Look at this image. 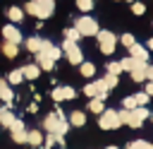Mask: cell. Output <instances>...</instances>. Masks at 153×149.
Instances as JSON below:
<instances>
[{
    "mask_svg": "<svg viewBox=\"0 0 153 149\" xmlns=\"http://www.w3.org/2000/svg\"><path fill=\"white\" fill-rule=\"evenodd\" d=\"M43 127H45L50 135H60V137H65V135H67V130H69V123H67L65 113L57 108L55 113H48V118L43 120Z\"/></svg>",
    "mask_w": 153,
    "mask_h": 149,
    "instance_id": "obj_1",
    "label": "cell"
},
{
    "mask_svg": "<svg viewBox=\"0 0 153 149\" xmlns=\"http://www.w3.org/2000/svg\"><path fill=\"white\" fill-rule=\"evenodd\" d=\"M96 38H98V48H100L103 55H112V53H115V48H117V36H115L110 29H98Z\"/></svg>",
    "mask_w": 153,
    "mask_h": 149,
    "instance_id": "obj_2",
    "label": "cell"
},
{
    "mask_svg": "<svg viewBox=\"0 0 153 149\" xmlns=\"http://www.w3.org/2000/svg\"><path fill=\"white\" fill-rule=\"evenodd\" d=\"M74 29L79 31V36H96L100 26H98V22H96L93 17L84 14V17H79V19L74 22Z\"/></svg>",
    "mask_w": 153,
    "mask_h": 149,
    "instance_id": "obj_3",
    "label": "cell"
},
{
    "mask_svg": "<svg viewBox=\"0 0 153 149\" xmlns=\"http://www.w3.org/2000/svg\"><path fill=\"white\" fill-rule=\"evenodd\" d=\"M98 127H100V130H117V127H122V123H120V118H117V111H115V108H105V111L98 115Z\"/></svg>",
    "mask_w": 153,
    "mask_h": 149,
    "instance_id": "obj_4",
    "label": "cell"
},
{
    "mask_svg": "<svg viewBox=\"0 0 153 149\" xmlns=\"http://www.w3.org/2000/svg\"><path fill=\"white\" fill-rule=\"evenodd\" d=\"M60 50H62V55H67V62H72V65H81V62H84V53H81V48H79V43H72V41H65Z\"/></svg>",
    "mask_w": 153,
    "mask_h": 149,
    "instance_id": "obj_5",
    "label": "cell"
},
{
    "mask_svg": "<svg viewBox=\"0 0 153 149\" xmlns=\"http://www.w3.org/2000/svg\"><path fill=\"white\" fill-rule=\"evenodd\" d=\"M148 115H151V111H148V106H136L131 113H129V127H134V130H139V127H143V123L148 120Z\"/></svg>",
    "mask_w": 153,
    "mask_h": 149,
    "instance_id": "obj_6",
    "label": "cell"
},
{
    "mask_svg": "<svg viewBox=\"0 0 153 149\" xmlns=\"http://www.w3.org/2000/svg\"><path fill=\"white\" fill-rule=\"evenodd\" d=\"M127 50H129V58H131V60H139V62H148V60H151V50H148L143 43H139V41H136L131 48H127Z\"/></svg>",
    "mask_w": 153,
    "mask_h": 149,
    "instance_id": "obj_7",
    "label": "cell"
},
{
    "mask_svg": "<svg viewBox=\"0 0 153 149\" xmlns=\"http://www.w3.org/2000/svg\"><path fill=\"white\" fill-rule=\"evenodd\" d=\"M55 12V0H36V17L38 19H48Z\"/></svg>",
    "mask_w": 153,
    "mask_h": 149,
    "instance_id": "obj_8",
    "label": "cell"
},
{
    "mask_svg": "<svg viewBox=\"0 0 153 149\" xmlns=\"http://www.w3.org/2000/svg\"><path fill=\"white\" fill-rule=\"evenodd\" d=\"M146 67H148V62H134V67L129 70V77H131V82H136V84H143L146 82Z\"/></svg>",
    "mask_w": 153,
    "mask_h": 149,
    "instance_id": "obj_9",
    "label": "cell"
},
{
    "mask_svg": "<svg viewBox=\"0 0 153 149\" xmlns=\"http://www.w3.org/2000/svg\"><path fill=\"white\" fill-rule=\"evenodd\" d=\"M2 36H5V41H7V43H14V46L24 41V38H22V31H19L14 24H7V26L2 29Z\"/></svg>",
    "mask_w": 153,
    "mask_h": 149,
    "instance_id": "obj_10",
    "label": "cell"
},
{
    "mask_svg": "<svg viewBox=\"0 0 153 149\" xmlns=\"http://www.w3.org/2000/svg\"><path fill=\"white\" fill-rule=\"evenodd\" d=\"M38 53H45V55H48V58H50L53 62H57V60L62 58V50H60L57 46H53L50 41H43V43H41V50H38Z\"/></svg>",
    "mask_w": 153,
    "mask_h": 149,
    "instance_id": "obj_11",
    "label": "cell"
},
{
    "mask_svg": "<svg viewBox=\"0 0 153 149\" xmlns=\"http://www.w3.org/2000/svg\"><path fill=\"white\" fill-rule=\"evenodd\" d=\"M36 65H38V70H43V72H50V70L55 67V62H53L45 53H36Z\"/></svg>",
    "mask_w": 153,
    "mask_h": 149,
    "instance_id": "obj_12",
    "label": "cell"
},
{
    "mask_svg": "<svg viewBox=\"0 0 153 149\" xmlns=\"http://www.w3.org/2000/svg\"><path fill=\"white\" fill-rule=\"evenodd\" d=\"M22 74H24V79H31V82H33V79L41 74V70H38V65H36V62H29V65H24V67H22Z\"/></svg>",
    "mask_w": 153,
    "mask_h": 149,
    "instance_id": "obj_13",
    "label": "cell"
},
{
    "mask_svg": "<svg viewBox=\"0 0 153 149\" xmlns=\"http://www.w3.org/2000/svg\"><path fill=\"white\" fill-rule=\"evenodd\" d=\"M67 123L74 125V127H81V125L86 123V113H84V111H72L69 118H67Z\"/></svg>",
    "mask_w": 153,
    "mask_h": 149,
    "instance_id": "obj_14",
    "label": "cell"
},
{
    "mask_svg": "<svg viewBox=\"0 0 153 149\" xmlns=\"http://www.w3.org/2000/svg\"><path fill=\"white\" fill-rule=\"evenodd\" d=\"M12 101H14V94H12V89L7 87V82L0 87V103H5V106H12Z\"/></svg>",
    "mask_w": 153,
    "mask_h": 149,
    "instance_id": "obj_15",
    "label": "cell"
},
{
    "mask_svg": "<svg viewBox=\"0 0 153 149\" xmlns=\"http://www.w3.org/2000/svg\"><path fill=\"white\" fill-rule=\"evenodd\" d=\"M26 142H29L31 147H41V144H43V135H41L38 130H29V132H26Z\"/></svg>",
    "mask_w": 153,
    "mask_h": 149,
    "instance_id": "obj_16",
    "label": "cell"
},
{
    "mask_svg": "<svg viewBox=\"0 0 153 149\" xmlns=\"http://www.w3.org/2000/svg\"><path fill=\"white\" fill-rule=\"evenodd\" d=\"M124 149H153V142H148V139H131V142H127Z\"/></svg>",
    "mask_w": 153,
    "mask_h": 149,
    "instance_id": "obj_17",
    "label": "cell"
},
{
    "mask_svg": "<svg viewBox=\"0 0 153 149\" xmlns=\"http://www.w3.org/2000/svg\"><path fill=\"white\" fill-rule=\"evenodd\" d=\"M79 72H81V77L91 79V77L96 74V65H93V62H81V65H79Z\"/></svg>",
    "mask_w": 153,
    "mask_h": 149,
    "instance_id": "obj_18",
    "label": "cell"
},
{
    "mask_svg": "<svg viewBox=\"0 0 153 149\" xmlns=\"http://www.w3.org/2000/svg\"><path fill=\"white\" fill-rule=\"evenodd\" d=\"M88 111L96 113V115H100V113L105 111V101H100V99H91V101H88Z\"/></svg>",
    "mask_w": 153,
    "mask_h": 149,
    "instance_id": "obj_19",
    "label": "cell"
},
{
    "mask_svg": "<svg viewBox=\"0 0 153 149\" xmlns=\"http://www.w3.org/2000/svg\"><path fill=\"white\" fill-rule=\"evenodd\" d=\"M5 14H7L12 22H22V19H24V10H19V7H7Z\"/></svg>",
    "mask_w": 153,
    "mask_h": 149,
    "instance_id": "obj_20",
    "label": "cell"
},
{
    "mask_svg": "<svg viewBox=\"0 0 153 149\" xmlns=\"http://www.w3.org/2000/svg\"><path fill=\"white\" fill-rule=\"evenodd\" d=\"M117 43H122V46H124V48H131V46H134V43H136V36H134V34H129V31H127V34H122V36H117Z\"/></svg>",
    "mask_w": 153,
    "mask_h": 149,
    "instance_id": "obj_21",
    "label": "cell"
},
{
    "mask_svg": "<svg viewBox=\"0 0 153 149\" xmlns=\"http://www.w3.org/2000/svg\"><path fill=\"white\" fill-rule=\"evenodd\" d=\"M41 43H43V38H38V36H29V38H26V48H29L31 53H38V50H41Z\"/></svg>",
    "mask_w": 153,
    "mask_h": 149,
    "instance_id": "obj_22",
    "label": "cell"
},
{
    "mask_svg": "<svg viewBox=\"0 0 153 149\" xmlns=\"http://www.w3.org/2000/svg\"><path fill=\"white\" fill-rule=\"evenodd\" d=\"M100 79L105 82V87H108L110 91H112V89L120 84V77H117V74H110V72H105V77H100Z\"/></svg>",
    "mask_w": 153,
    "mask_h": 149,
    "instance_id": "obj_23",
    "label": "cell"
},
{
    "mask_svg": "<svg viewBox=\"0 0 153 149\" xmlns=\"http://www.w3.org/2000/svg\"><path fill=\"white\" fill-rule=\"evenodd\" d=\"M12 120H14V115H12L7 108H2V111H0V127H10Z\"/></svg>",
    "mask_w": 153,
    "mask_h": 149,
    "instance_id": "obj_24",
    "label": "cell"
},
{
    "mask_svg": "<svg viewBox=\"0 0 153 149\" xmlns=\"http://www.w3.org/2000/svg\"><path fill=\"white\" fill-rule=\"evenodd\" d=\"M76 7H79L84 14H88V12L96 7V0H76Z\"/></svg>",
    "mask_w": 153,
    "mask_h": 149,
    "instance_id": "obj_25",
    "label": "cell"
},
{
    "mask_svg": "<svg viewBox=\"0 0 153 149\" xmlns=\"http://www.w3.org/2000/svg\"><path fill=\"white\" fill-rule=\"evenodd\" d=\"M131 14H134V17H143V14H146V5L139 2V0H134V2H131Z\"/></svg>",
    "mask_w": 153,
    "mask_h": 149,
    "instance_id": "obj_26",
    "label": "cell"
},
{
    "mask_svg": "<svg viewBox=\"0 0 153 149\" xmlns=\"http://www.w3.org/2000/svg\"><path fill=\"white\" fill-rule=\"evenodd\" d=\"M105 70H108L110 74H117V77H120V74L124 72V70H122V62H120V60H112V62H108V67H105Z\"/></svg>",
    "mask_w": 153,
    "mask_h": 149,
    "instance_id": "obj_27",
    "label": "cell"
},
{
    "mask_svg": "<svg viewBox=\"0 0 153 149\" xmlns=\"http://www.w3.org/2000/svg\"><path fill=\"white\" fill-rule=\"evenodd\" d=\"M81 36H79V31L74 29V26H69V29H65V41H72V43H76Z\"/></svg>",
    "mask_w": 153,
    "mask_h": 149,
    "instance_id": "obj_28",
    "label": "cell"
},
{
    "mask_svg": "<svg viewBox=\"0 0 153 149\" xmlns=\"http://www.w3.org/2000/svg\"><path fill=\"white\" fill-rule=\"evenodd\" d=\"M134 101H136V106H148L151 96H148L146 91H136V94H134Z\"/></svg>",
    "mask_w": 153,
    "mask_h": 149,
    "instance_id": "obj_29",
    "label": "cell"
},
{
    "mask_svg": "<svg viewBox=\"0 0 153 149\" xmlns=\"http://www.w3.org/2000/svg\"><path fill=\"white\" fill-rule=\"evenodd\" d=\"M2 53H5L7 58H14V55H17V46H14V43H7V41H5V43H2Z\"/></svg>",
    "mask_w": 153,
    "mask_h": 149,
    "instance_id": "obj_30",
    "label": "cell"
},
{
    "mask_svg": "<svg viewBox=\"0 0 153 149\" xmlns=\"http://www.w3.org/2000/svg\"><path fill=\"white\" fill-rule=\"evenodd\" d=\"M24 82V74H22V70H14V72H10V84H22Z\"/></svg>",
    "mask_w": 153,
    "mask_h": 149,
    "instance_id": "obj_31",
    "label": "cell"
},
{
    "mask_svg": "<svg viewBox=\"0 0 153 149\" xmlns=\"http://www.w3.org/2000/svg\"><path fill=\"white\" fill-rule=\"evenodd\" d=\"M84 94H86L88 99H96V96H98V89H96V84H93V82H88V84L84 87Z\"/></svg>",
    "mask_w": 153,
    "mask_h": 149,
    "instance_id": "obj_32",
    "label": "cell"
},
{
    "mask_svg": "<svg viewBox=\"0 0 153 149\" xmlns=\"http://www.w3.org/2000/svg\"><path fill=\"white\" fill-rule=\"evenodd\" d=\"M122 108H127V111H134V108H136L134 94H131V96H124V99H122Z\"/></svg>",
    "mask_w": 153,
    "mask_h": 149,
    "instance_id": "obj_33",
    "label": "cell"
},
{
    "mask_svg": "<svg viewBox=\"0 0 153 149\" xmlns=\"http://www.w3.org/2000/svg\"><path fill=\"white\" fill-rule=\"evenodd\" d=\"M62 96H65V101H72L76 96V89L74 87H62Z\"/></svg>",
    "mask_w": 153,
    "mask_h": 149,
    "instance_id": "obj_34",
    "label": "cell"
},
{
    "mask_svg": "<svg viewBox=\"0 0 153 149\" xmlns=\"http://www.w3.org/2000/svg\"><path fill=\"white\" fill-rule=\"evenodd\" d=\"M12 139H14L17 144H26V130H22V132H12Z\"/></svg>",
    "mask_w": 153,
    "mask_h": 149,
    "instance_id": "obj_35",
    "label": "cell"
},
{
    "mask_svg": "<svg viewBox=\"0 0 153 149\" xmlns=\"http://www.w3.org/2000/svg\"><path fill=\"white\" fill-rule=\"evenodd\" d=\"M120 62H122V70H124V72H129V70H131V67H134V62H136V60H131V58H129V55H127V58H122V60H120Z\"/></svg>",
    "mask_w": 153,
    "mask_h": 149,
    "instance_id": "obj_36",
    "label": "cell"
},
{
    "mask_svg": "<svg viewBox=\"0 0 153 149\" xmlns=\"http://www.w3.org/2000/svg\"><path fill=\"white\" fill-rule=\"evenodd\" d=\"M53 101H55V103H62V101H65V96H62V87H55V89H53Z\"/></svg>",
    "mask_w": 153,
    "mask_h": 149,
    "instance_id": "obj_37",
    "label": "cell"
},
{
    "mask_svg": "<svg viewBox=\"0 0 153 149\" xmlns=\"http://www.w3.org/2000/svg\"><path fill=\"white\" fill-rule=\"evenodd\" d=\"M22 130H24V123L14 118V120H12V125H10V132H22Z\"/></svg>",
    "mask_w": 153,
    "mask_h": 149,
    "instance_id": "obj_38",
    "label": "cell"
},
{
    "mask_svg": "<svg viewBox=\"0 0 153 149\" xmlns=\"http://www.w3.org/2000/svg\"><path fill=\"white\" fill-rule=\"evenodd\" d=\"M24 12H29V14L36 17V0H29V2L24 5Z\"/></svg>",
    "mask_w": 153,
    "mask_h": 149,
    "instance_id": "obj_39",
    "label": "cell"
},
{
    "mask_svg": "<svg viewBox=\"0 0 153 149\" xmlns=\"http://www.w3.org/2000/svg\"><path fill=\"white\" fill-rule=\"evenodd\" d=\"M143 91H146V94L153 99V82H143Z\"/></svg>",
    "mask_w": 153,
    "mask_h": 149,
    "instance_id": "obj_40",
    "label": "cell"
},
{
    "mask_svg": "<svg viewBox=\"0 0 153 149\" xmlns=\"http://www.w3.org/2000/svg\"><path fill=\"white\" fill-rule=\"evenodd\" d=\"M146 82H153V65L148 62V67H146Z\"/></svg>",
    "mask_w": 153,
    "mask_h": 149,
    "instance_id": "obj_41",
    "label": "cell"
},
{
    "mask_svg": "<svg viewBox=\"0 0 153 149\" xmlns=\"http://www.w3.org/2000/svg\"><path fill=\"white\" fill-rule=\"evenodd\" d=\"M38 111V103H29V113H36Z\"/></svg>",
    "mask_w": 153,
    "mask_h": 149,
    "instance_id": "obj_42",
    "label": "cell"
},
{
    "mask_svg": "<svg viewBox=\"0 0 153 149\" xmlns=\"http://www.w3.org/2000/svg\"><path fill=\"white\" fill-rule=\"evenodd\" d=\"M143 46H146V48H148V50H153V36H151V38H148V41H146V43H143Z\"/></svg>",
    "mask_w": 153,
    "mask_h": 149,
    "instance_id": "obj_43",
    "label": "cell"
},
{
    "mask_svg": "<svg viewBox=\"0 0 153 149\" xmlns=\"http://www.w3.org/2000/svg\"><path fill=\"white\" fill-rule=\"evenodd\" d=\"M105 149H120V147H115V144H110V147H105Z\"/></svg>",
    "mask_w": 153,
    "mask_h": 149,
    "instance_id": "obj_44",
    "label": "cell"
},
{
    "mask_svg": "<svg viewBox=\"0 0 153 149\" xmlns=\"http://www.w3.org/2000/svg\"><path fill=\"white\" fill-rule=\"evenodd\" d=\"M148 120H151V123H153V113H151V115H148Z\"/></svg>",
    "mask_w": 153,
    "mask_h": 149,
    "instance_id": "obj_45",
    "label": "cell"
},
{
    "mask_svg": "<svg viewBox=\"0 0 153 149\" xmlns=\"http://www.w3.org/2000/svg\"><path fill=\"white\" fill-rule=\"evenodd\" d=\"M2 84H5V82H2V79H0V87H2Z\"/></svg>",
    "mask_w": 153,
    "mask_h": 149,
    "instance_id": "obj_46",
    "label": "cell"
},
{
    "mask_svg": "<svg viewBox=\"0 0 153 149\" xmlns=\"http://www.w3.org/2000/svg\"><path fill=\"white\" fill-rule=\"evenodd\" d=\"M127 2H134V0H127Z\"/></svg>",
    "mask_w": 153,
    "mask_h": 149,
    "instance_id": "obj_47",
    "label": "cell"
},
{
    "mask_svg": "<svg viewBox=\"0 0 153 149\" xmlns=\"http://www.w3.org/2000/svg\"><path fill=\"white\" fill-rule=\"evenodd\" d=\"M0 111H2V103H0Z\"/></svg>",
    "mask_w": 153,
    "mask_h": 149,
    "instance_id": "obj_48",
    "label": "cell"
}]
</instances>
